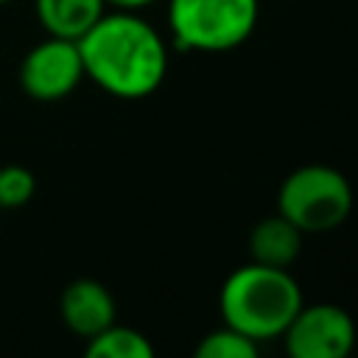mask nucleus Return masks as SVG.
Instances as JSON below:
<instances>
[{
    "label": "nucleus",
    "mask_w": 358,
    "mask_h": 358,
    "mask_svg": "<svg viewBox=\"0 0 358 358\" xmlns=\"http://www.w3.org/2000/svg\"><path fill=\"white\" fill-rule=\"evenodd\" d=\"M84 78V62L78 53V42L48 36L34 45L20 64V84L25 95L36 101H62L67 98L78 81Z\"/></svg>",
    "instance_id": "6"
},
{
    "label": "nucleus",
    "mask_w": 358,
    "mask_h": 358,
    "mask_svg": "<svg viewBox=\"0 0 358 358\" xmlns=\"http://www.w3.org/2000/svg\"><path fill=\"white\" fill-rule=\"evenodd\" d=\"M87 355L90 358H151L154 347L140 330L112 322L109 327L87 338Z\"/></svg>",
    "instance_id": "10"
},
{
    "label": "nucleus",
    "mask_w": 358,
    "mask_h": 358,
    "mask_svg": "<svg viewBox=\"0 0 358 358\" xmlns=\"http://www.w3.org/2000/svg\"><path fill=\"white\" fill-rule=\"evenodd\" d=\"M249 252L255 263L288 268L302 252V229H296L285 215H268L249 232Z\"/></svg>",
    "instance_id": "8"
},
{
    "label": "nucleus",
    "mask_w": 358,
    "mask_h": 358,
    "mask_svg": "<svg viewBox=\"0 0 358 358\" xmlns=\"http://www.w3.org/2000/svg\"><path fill=\"white\" fill-rule=\"evenodd\" d=\"M350 210L352 187L347 176L330 165H302L291 171L277 193V213L302 229V235L341 227Z\"/></svg>",
    "instance_id": "4"
},
{
    "label": "nucleus",
    "mask_w": 358,
    "mask_h": 358,
    "mask_svg": "<svg viewBox=\"0 0 358 358\" xmlns=\"http://www.w3.org/2000/svg\"><path fill=\"white\" fill-rule=\"evenodd\" d=\"M62 322L81 338H92L115 322V299L98 280H76L59 299Z\"/></svg>",
    "instance_id": "7"
},
{
    "label": "nucleus",
    "mask_w": 358,
    "mask_h": 358,
    "mask_svg": "<svg viewBox=\"0 0 358 358\" xmlns=\"http://www.w3.org/2000/svg\"><path fill=\"white\" fill-rule=\"evenodd\" d=\"M154 0H106V6H115L120 11H137V8H145L151 6Z\"/></svg>",
    "instance_id": "13"
},
{
    "label": "nucleus",
    "mask_w": 358,
    "mask_h": 358,
    "mask_svg": "<svg viewBox=\"0 0 358 358\" xmlns=\"http://www.w3.org/2000/svg\"><path fill=\"white\" fill-rule=\"evenodd\" d=\"M282 338L291 358H344L355 347V322L330 302L302 305Z\"/></svg>",
    "instance_id": "5"
},
{
    "label": "nucleus",
    "mask_w": 358,
    "mask_h": 358,
    "mask_svg": "<svg viewBox=\"0 0 358 358\" xmlns=\"http://www.w3.org/2000/svg\"><path fill=\"white\" fill-rule=\"evenodd\" d=\"M84 76L103 92L137 101L159 90L168 70V50L154 25L134 11L101 14V20L78 39Z\"/></svg>",
    "instance_id": "1"
},
{
    "label": "nucleus",
    "mask_w": 358,
    "mask_h": 358,
    "mask_svg": "<svg viewBox=\"0 0 358 358\" xmlns=\"http://www.w3.org/2000/svg\"><path fill=\"white\" fill-rule=\"evenodd\" d=\"M257 350H260V344L255 338L224 324L199 341L196 358H257Z\"/></svg>",
    "instance_id": "11"
},
{
    "label": "nucleus",
    "mask_w": 358,
    "mask_h": 358,
    "mask_svg": "<svg viewBox=\"0 0 358 358\" xmlns=\"http://www.w3.org/2000/svg\"><path fill=\"white\" fill-rule=\"evenodd\" d=\"M34 8L48 36L78 42L101 20L106 0H34Z\"/></svg>",
    "instance_id": "9"
},
{
    "label": "nucleus",
    "mask_w": 358,
    "mask_h": 358,
    "mask_svg": "<svg viewBox=\"0 0 358 358\" xmlns=\"http://www.w3.org/2000/svg\"><path fill=\"white\" fill-rule=\"evenodd\" d=\"M257 0H168V25L182 50L224 53L257 25Z\"/></svg>",
    "instance_id": "3"
},
{
    "label": "nucleus",
    "mask_w": 358,
    "mask_h": 358,
    "mask_svg": "<svg viewBox=\"0 0 358 358\" xmlns=\"http://www.w3.org/2000/svg\"><path fill=\"white\" fill-rule=\"evenodd\" d=\"M36 190V179L22 165H3L0 168V210H17L31 201Z\"/></svg>",
    "instance_id": "12"
},
{
    "label": "nucleus",
    "mask_w": 358,
    "mask_h": 358,
    "mask_svg": "<svg viewBox=\"0 0 358 358\" xmlns=\"http://www.w3.org/2000/svg\"><path fill=\"white\" fill-rule=\"evenodd\" d=\"M3 3H11V0H0V6H3Z\"/></svg>",
    "instance_id": "14"
},
{
    "label": "nucleus",
    "mask_w": 358,
    "mask_h": 358,
    "mask_svg": "<svg viewBox=\"0 0 358 358\" xmlns=\"http://www.w3.org/2000/svg\"><path fill=\"white\" fill-rule=\"evenodd\" d=\"M218 308L224 324L260 344L285 333L302 308V291L288 268L252 260L224 280Z\"/></svg>",
    "instance_id": "2"
}]
</instances>
